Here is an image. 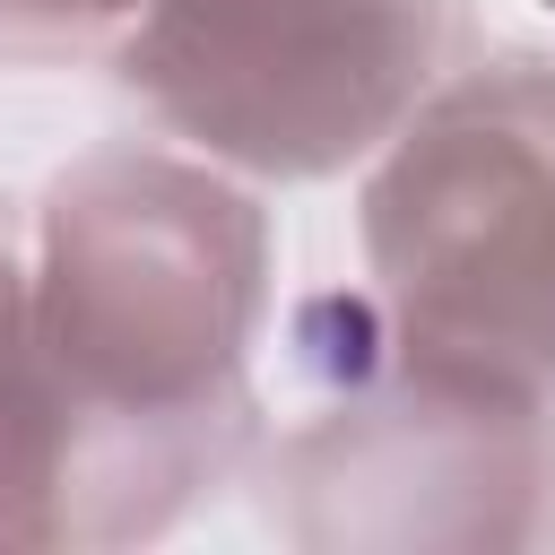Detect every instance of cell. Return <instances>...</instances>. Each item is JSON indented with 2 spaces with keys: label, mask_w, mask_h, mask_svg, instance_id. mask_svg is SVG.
Here are the masks:
<instances>
[{
  "label": "cell",
  "mask_w": 555,
  "mask_h": 555,
  "mask_svg": "<svg viewBox=\"0 0 555 555\" xmlns=\"http://www.w3.org/2000/svg\"><path fill=\"white\" fill-rule=\"evenodd\" d=\"M269 208L243 173L113 139L52 173L26 243V330L95 434L87 546L156 538L251 434Z\"/></svg>",
  "instance_id": "6da1fadb"
},
{
  "label": "cell",
  "mask_w": 555,
  "mask_h": 555,
  "mask_svg": "<svg viewBox=\"0 0 555 555\" xmlns=\"http://www.w3.org/2000/svg\"><path fill=\"white\" fill-rule=\"evenodd\" d=\"M356 251L416 356L555 390V61L451 69L364 165Z\"/></svg>",
  "instance_id": "7a4b0ae2"
},
{
  "label": "cell",
  "mask_w": 555,
  "mask_h": 555,
  "mask_svg": "<svg viewBox=\"0 0 555 555\" xmlns=\"http://www.w3.org/2000/svg\"><path fill=\"white\" fill-rule=\"evenodd\" d=\"M113 69L173 147L243 182H330L460 69V0H147Z\"/></svg>",
  "instance_id": "3957f363"
},
{
  "label": "cell",
  "mask_w": 555,
  "mask_h": 555,
  "mask_svg": "<svg viewBox=\"0 0 555 555\" xmlns=\"http://www.w3.org/2000/svg\"><path fill=\"white\" fill-rule=\"evenodd\" d=\"M269 512L304 546H538L555 538V390L416 356L382 304L364 356L269 451Z\"/></svg>",
  "instance_id": "277c9868"
},
{
  "label": "cell",
  "mask_w": 555,
  "mask_h": 555,
  "mask_svg": "<svg viewBox=\"0 0 555 555\" xmlns=\"http://www.w3.org/2000/svg\"><path fill=\"white\" fill-rule=\"evenodd\" d=\"M95 434L26 321L0 330V546H87Z\"/></svg>",
  "instance_id": "5b68a950"
},
{
  "label": "cell",
  "mask_w": 555,
  "mask_h": 555,
  "mask_svg": "<svg viewBox=\"0 0 555 555\" xmlns=\"http://www.w3.org/2000/svg\"><path fill=\"white\" fill-rule=\"evenodd\" d=\"M147 0H0V43L26 52H78V43H121V26Z\"/></svg>",
  "instance_id": "8992f818"
},
{
  "label": "cell",
  "mask_w": 555,
  "mask_h": 555,
  "mask_svg": "<svg viewBox=\"0 0 555 555\" xmlns=\"http://www.w3.org/2000/svg\"><path fill=\"white\" fill-rule=\"evenodd\" d=\"M26 321V243H17V217L0 199V330Z\"/></svg>",
  "instance_id": "52a82bcc"
}]
</instances>
